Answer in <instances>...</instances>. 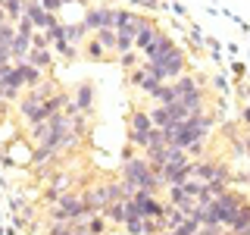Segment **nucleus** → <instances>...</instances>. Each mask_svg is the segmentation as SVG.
Returning a JSON list of instances; mask_svg holds the SVG:
<instances>
[{
    "label": "nucleus",
    "mask_w": 250,
    "mask_h": 235,
    "mask_svg": "<svg viewBox=\"0 0 250 235\" xmlns=\"http://www.w3.org/2000/svg\"><path fill=\"white\" fill-rule=\"evenodd\" d=\"M38 3H41V6H44V10L50 13V16H57V13L62 10V0H38Z\"/></svg>",
    "instance_id": "c756f323"
},
{
    "label": "nucleus",
    "mask_w": 250,
    "mask_h": 235,
    "mask_svg": "<svg viewBox=\"0 0 250 235\" xmlns=\"http://www.w3.org/2000/svg\"><path fill=\"white\" fill-rule=\"evenodd\" d=\"M75 107H78V113H84V116H88L91 113V107H94V85L91 82H82V85H78V88H75Z\"/></svg>",
    "instance_id": "9d476101"
},
{
    "label": "nucleus",
    "mask_w": 250,
    "mask_h": 235,
    "mask_svg": "<svg viewBox=\"0 0 250 235\" xmlns=\"http://www.w3.org/2000/svg\"><path fill=\"white\" fill-rule=\"evenodd\" d=\"M13 28H16V35H22V38H31V35H35V25H31L25 16H22L19 22H13Z\"/></svg>",
    "instance_id": "a878e982"
},
{
    "label": "nucleus",
    "mask_w": 250,
    "mask_h": 235,
    "mask_svg": "<svg viewBox=\"0 0 250 235\" xmlns=\"http://www.w3.org/2000/svg\"><path fill=\"white\" fill-rule=\"evenodd\" d=\"M156 35H160V31H156V25H153L150 19H144V22L138 25V35H135V50H144V47L150 44Z\"/></svg>",
    "instance_id": "9b49d317"
},
{
    "label": "nucleus",
    "mask_w": 250,
    "mask_h": 235,
    "mask_svg": "<svg viewBox=\"0 0 250 235\" xmlns=\"http://www.w3.org/2000/svg\"><path fill=\"white\" fill-rule=\"evenodd\" d=\"M94 41L104 47V50H116V28H97L94 31Z\"/></svg>",
    "instance_id": "412c9836"
},
{
    "label": "nucleus",
    "mask_w": 250,
    "mask_h": 235,
    "mask_svg": "<svg viewBox=\"0 0 250 235\" xmlns=\"http://www.w3.org/2000/svg\"><path fill=\"white\" fill-rule=\"evenodd\" d=\"M141 22H144V16H138V13H131V10H116V35L135 38Z\"/></svg>",
    "instance_id": "423d86ee"
},
{
    "label": "nucleus",
    "mask_w": 250,
    "mask_h": 235,
    "mask_svg": "<svg viewBox=\"0 0 250 235\" xmlns=\"http://www.w3.org/2000/svg\"><path fill=\"white\" fill-rule=\"evenodd\" d=\"M150 122H153V129H166V125L172 122L169 119V110L166 107H153L150 110Z\"/></svg>",
    "instance_id": "5701e85b"
},
{
    "label": "nucleus",
    "mask_w": 250,
    "mask_h": 235,
    "mask_svg": "<svg viewBox=\"0 0 250 235\" xmlns=\"http://www.w3.org/2000/svg\"><path fill=\"white\" fill-rule=\"evenodd\" d=\"M50 157H57V154H53V151H47V147H41V144H38V151H35V163H47V160H50Z\"/></svg>",
    "instance_id": "473e14b6"
},
{
    "label": "nucleus",
    "mask_w": 250,
    "mask_h": 235,
    "mask_svg": "<svg viewBox=\"0 0 250 235\" xmlns=\"http://www.w3.org/2000/svg\"><path fill=\"white\" fill-rule=\"evenodd\" d=\"M244 151H247V157H250V132L244 135Z\"/></svg>",
    "instance_id": "58836bf2"
},
{
    "label": "nucleus",
    "mask_w": 250,
    "mask_h": 235,
    "mask_svg": "<svg viewBox=\"0 0 250 235\" xmlns=\"http://www.w3.org/2000/svg\"><path fill=\"white\" fill-rule=\"evenodd\" d=\"M75 235H91V232L88 229H75Z\"/></svg>",
    "instance_id": "a19ab883"
},
{
    "label": "nucleus",
    "mask_w": 250,
    "mask_h": 235,
    "mask_svg": "<svg viewBox=\"0 0 250 235\" xmlns=\"http://www.w3.org/2000/svg\"><path fill=\"white\" fill-rule=\"evenodd\" d=\"M175 100H178V104H182L191 116H194V113H203V88H200V91L185 94V97H175Z\"/></svg>",
    "instance_id": "2eb2a0df"
},
{
    "label": "nucleus",
    "mask_w": 250,
    "mask_h": 235,
    "mask_svg": "<svg viewBox=\"0 0 250 235\" xmlns=\"http://www.w3.org/2000/svg\"><path fill=\"white\" fill-rule=\"evenodd\" d=\"M175 47V41H172L169 35H156L150 44L144 47V63H153V60H160V57H166V53Z\"/></svg>",
    "instance_id": "1a4fd4ad"
},
{
    "label": "nucleus",
    "mask_w": 250,
    "mask_h": 235,
    "mask_svg": "<svg viewBox=\"0 0 250 235\" xmlns=\"http://www.w3.org/2000/svg\"><path fill=\"white\" fill-rule=\"evenodd\" d=\"M13 97H19V91H16V88H6V85H0V100H13Z\"/></svg>",
    "instance_id": "c9c22d12"
},
{
    "label": "nucleus",
    "mask_w": 250,
    "mask_h": 235,
    "mask_svg": "<svg viewBox=\"0 0 250 235\" xmlns=\"http://www.w3.org/2000/svg\"><path fill=\"white\" fill-rule=\"evenodd\" d=\"M122 182H128V185H135L141 188V191H147V194H156L160 191V179L153 176V169L147 166V160L144 157H125V163H122Z\"/></svg>",
    "instance_id": "f257e3e1"
},
{
    "label": "nucleus",
    "mask_w": 250,
    "mask_h": 235,
    "mask_svg": "<svg viewBox=\"0 0 250 235\" xmlns=\"http://www.w3.org/2000/svg\"><path fill=\"white\" fill-rule=\"evenodd\" d=\"M104 226H106V219L100 216V213H94V216L88 219V223H84V229H88L91 235H100V232H104Z\"/></svg>",
    "instance_id": "393cba45"
},
{
    "label": "nucleus",
    "mask_w": 250,
    "mask_h": 235,
    "mask_svg": "<svg viewBox=\"0 0 250 235\" xmlns=\"http://www.w3.org/2000/svg\"><path fill=\"white\" fill-rule=\"evenodd\" d=\"M119 63H122V66H125V69H135V66H138V53H135V50H128V53H122V57H119Z\"/></svg>",
    "instance_id": "7c9ffc66"
},
{
    "label": "nucleus",
    "mask_w": 250,
    "mask_h": 235,
    "mask_svg": "<svg viewBox=\"0 0 250 235\" xmlns=\"http://www.w3.org/2000/svg\"><path fill=\"white\" fill-rule=\"evenodd\" d=\"M172 88H175V97H185V94H191V91H200V78H194V75H178L175 82H169Z\"/></svg>",
    "instance_id": "f8f14e48"
},
{
    "label": "nucleus",
    "mask_w": 250,
    "mask_h": 235,
    "mask_svg": "<svg viewBox=\"0 0 250 235\" xmlns=\"http://www.w3.org/2000/svg\"><path fill=\"white\" fill-rule=\"evenodd\" d=\"M82 198H84V207H88V213H104L106 204H109V198H106V185H91L88 191L82 194Z\"/></svg>",
    "instance_id": "6e6552de"
},
{
    "label": "nucleus",
    "mask_w": 250,
    "mask_h": 235,
    "mask_svg": "<svg viewBox=\"0 0 250 235\" xmlns=\"http://www.w3.org/2000/svg\"><path fill=\"white\" fill-rule=\"evenodd\" d=\"M247 223H250V201H244V204L238 207V213H234V219L229 223V232H241Z\"/></svg>",
    "instance_id": "a211bd4d"
},
{
    "label": "nucleus",
    "mask_w": 250,
    "mask_h": 235,
    "mask_svg": "<svg viewBox=\"0 0 250 235\" xmlns=\"http://www.w3.org/2000/svg\"><path fill=\"white\" fill-rule=\"evenodd\" d=\"M156 235H172V229H160V232H156Z\"/></svg>",
    "instance_id": "79ce46f5"
},
{
    "label": "nucleus",
    "mask_w": 250,
    "mask_h": 235,
    "mask_svg": "<svg viewBox=\"0 0 250 235\" xmlns=\"http://www.w3.org/2000/svg\"><path fill=\"white\" fill-rule=\"evenodd\" d=\"M194 235H222V226H200Z\"/></svg>",
    "instance_id": "f704fd0d"
},
{
    "label": "nucleus",
    "mask_w": 250,
    "mask_h": 235,
    "mask_svg": "<svg viewBox=\"0 0 250 235\" xmlns=\"http://www.w3.org/2000/svg\"><path fill=\"white\" fill-rule=\"evenodd\" d=\"M153 122H150V113L147 110H135L131 113V132H150Z\"/></svg>",
    "instance_id": "aec40b11"
},
{
    "label": "nucleus",
    "mask_w": 250,
    "mask_h": 235,
    "mask_svg": "<svg viewBox=\"0 0 250 235\" xmlns=\"http://www.w3.org/2000/svg\"><path fill=\"white\" fill-rule=\"evenodd\" d=\"M100 216L109 219V223H125V201H113V204H106V210H104Z\"/></svg>",
    "instance_id": "6ab92c4d"
},
{
    "label": "nucleus",
    "mask_w": 250,
    "mask_h": 235,
    "mask_svg": "<svg viewBox=\"0 0 250 235\" xmlns=\"http://www.w3.org/2000/svg\"><path fill=\"white\" fill-rule=\"evenodd\" d=\"M128 82H131V85H138V88H141V91H147V94H153V91H156V88L163 85L160 78H156V75L150 72V69L144 66V63L131 69V78H128Z\"/></svg>",
    "instance_id": "0eeeda50"
},
{
    "label": "nucleus",
    "mask_w": 250,
    "mask_h": 235,
    "mask_svg": "<svg viewBox=\"0 0 250 235\" xmlns=\"http://www.w3.org/2000/svg\"><path fill=\"white\" fill-rule=\"evenodd\" d=\"M241 204H244V198H241L238 191H229V188H225L222 194H219V198L213 201V210H216V219H219V226H222V229H229V223L234 219V213H238V207Z\"/></svg>",
    "instance_id": "7ed1b4c3"
},
{
    "label": "nucleus",
    "mask_w": 250,
    "mask_h": 235,
    "mask_svg": "<svg viewBox=\"0 0 250 235\" xmlns=\"http://www.w3.org/2000/svg\"><path fill=\"white\" fill-rule=\"evenodd\" d=\"M128 144L131 147H144V151H147V144H150V132H128Z\"/></svg>",
    "instance_id": "b1692460"
},
{
    "label": "nucleus",
    "mask_w": 250,
    "mask_h": 235,
    "mask_svg": "<svg viewBox=\"0 0 250 235\" xmlns=\"http://www.w3.org/2000/svg\"><path fill=\"white\" fill-rule=\"evenodd\" d=\"M62 3H78V0H62Z\"/></svg>",
    "instance_id": "37998d69"
},
{
    "label": "nucleus",
    "mask_w": 250,
    "mask_h": 235,
    "mask_svg": "<svg viewBox=\"0 0 250 235\" xmlns=\"http://www.w3.org/2000/svg\"><path fill=\"white\" fill-rule=\"evenodd\" d=\"M141 226H144V219H128L125 229H128V235H141Z\"/></svg>",
    "instance_id": "72a5a7b5"
},
{
    "label": "nucleus",
    "mask_w": 250,
    "mask_h": 235,
    "mask_svg": "<svg viewBox=\"0 0 250 235\" xmlns=\"http://www.w3.org/2000/svg\"><path fill=\"white\" fill-rule=\"evenodd\" d=\"M25 19L35 25V31H47L53 22H57V16H50L38 0H25Z\"/></svg>",
    "instance_id": "39448f33"
},
{
    "label": "nucleus",
    "mask_w": 250,
    "mask_h": 235,
    "mask_svg": "<svg viewBox=\"0 0 250 235\" xmlns=\"http://www.w3.org/2000/svg\"><path fill=\"white\" fill-rule=\"evenodd\" d=\"M84 28L97 31V28H116V10L113 6H94V10H84Z\"/></svg>",
    "instance_id": "20e7f679"
},
{
    "label": "nucleus",
    "mask_w": 250,
    "mask_h": 235,
    "mask_svg": "<svg viewBox=\"0 0 250 235\" xmlns=\"http://www.w3.org/2000/svg\"><path fill=\"white\" fill-rule=\"evenodd\" d=\"M231 235H250V223H247V226H244L241 232H231Z\"/></svg>",
    "instance_id": "ea45409f"
},
{
    "label": "nucleus",
    "mask_w": 250,
    "mask_h": 235,
    "mask_svg": "<svg viewBox=\"0 0 250 235\" xmlns=\"http://www.w3.org/2000/svg\"><path fill=\"white\" fill-rule=\"evenodd\" d=\"M31 47H35V50H47V47H50L47 31H35V35H31Z\"/></svg>",
    "instance_id": "bb28decb"
},
{
    "label": "nucleus",
    "mask_w": 250,
    "mask_h": 235,
    "mask_svg": "<svg viewBox=\"0 0 250 235\" xmlns=\"http://www.w3.org/2000/svg\"><path fill=\"white\" fill-rule=\"evenodd\" d=\"M16 66H19V72H22V85H28V88H38V85L44 82V72H41V69L28 66V63H16Z\"/></svg>",
    "instance_id": "4468645a"
},
{
    "label": "nucleus",
    "mask_w": 250,
    "mask_h": 235,
    "mask_svg": "<svg viewBox=\"0 0 250 235\" xmlns=\"http://www.w3.org/2000/svg\"><path fill=\"white\" fill-rule=\"evenodd\" d=\"M150 97H153V104H156V107H169L172 100H175V88H172L169 82H163L160 88H156V91L150 94Z\"/></svg>",
    "instance_id": "f3484780"
},
{
    "label": "nucleus",
    "mask_w": 250,
    "mask_h": 235,
    "mask_svg": "<svg viewBox=\"0 0 250 235\" xmlns=\"http://www.w3.org/2000/svg\"><path fill=\"white\" fill-rule=\"evenodd\" d=\"M0 6H3V3H0Z\"/></svg>",
    "instance_id": "c03bdc74"
},
{
    "label": "nucleus",
    "mask_w": 250,
    "mask_h": 235,
    "mask_svg": "<svg viewBox=\"0 0 250 235\" xmlns=\"http://www.w3.org/2000/svg\"><path fill=\"white\" fill-rule=\"evenodd\" d=\"M50 235H75V226L72 223H53L50 226Z\"/></svg>",
    "instance_id": "cd10ccee"
},
{
    "label": "nucleus",
    "mask_w": 250,
    "mask_h": 235,
    "mask_svg": "<svg viewBox=\"0 0 250 235\" xmlns=\"http://www.w3.org/2000/svg\"><path fill=\"white\" fill-rule=\"evenodd\" d=\"M3 3V13H6V22H19L22 16H25V0H0Z\"/></svg>",
    "instance_id": "dca6fc26"
},
{
    "label": "nucleus",
    "mask_w": 250,
    "mask_h": 235,
    "mask_svg": "<svg viewBox=\"0 0 250 235\" xmlns=\"http://www.w3.org/2000/svg\"><path fill=\"white\" fill-rule=\"evenodd\" d=\"M150 72L160 78V82H175L178 75H185V53L178 50V47H172L166 57L153 60V63H144Z\"/></svg>",
    "instance_id": "f03ea898"
},
{
    "label": "nucleus",
    "mask_w": 250,
    "mask_h": 235,
    "mask_svg": "<svg viewBox=\"0 0 250 235\" xmlns=\"http://www.w3.org/2000/svg\"><path fill=\"white\" fill-rule=\"evenodd\" d=\"M84 35H88L84 22H78V25H62V41H66V44H75V41H82Z\"/></svg>",
    "instance_id": "4be33fe9"
},
{
    "label": "nucleus",
    "mask_w": 250,
    "mask_h": 235,
    "mask_svg": "<svg viewBox=\"0 0 250 235\" xmlns=\"http://www.w3.org/2000/svg\"><path fill=\"white\" fill-rule=\"evenodd\" d=\"M128 219H144L141 216V207L135 201H125V223H128Z\"/></svg>",
    "instance_id": "c85d7f7f"
},
{
    "label": "nucleus",
    "mask_w": 250,
    "mask_h": 235,
    "mask_svg": "<svg viewBox=\"0 0 250 235\" xmlns=\"http://www.w3.org/2000/svg\"><path fill=\"white\" fill-rule=\"evenodd\" d=\"M241 119H244V125H247V129H250V104H247L244 110H241Z\"/></svg>",
    "instance_id": "e433bc0d"
},
{
    "label": "nucleus",
    "mask_w": 250,
    "mask_h": 235,
    "mask_svg": "<svg viewBox=\"0 0 250 235\" xmlns=\"http://www.w3.org/2000/svg\"><path fill=\"white\" fill-rule=\"evenodd\" d=\"M3 63H13V57H10L6 50H0V66H3Z\"/></svg>",
    "instance_id": "4c0bfd02"
},
{
    "label": "nucleus",
    "mask_w": 250,
    "mask_h": 235,
    "mask_svg": "<svg viewBox=\"0 0 250 235\" xmlns=\"http://www.w3.org/2000/svg\"><path fill=\"white\" fill-rule=\"evenodd\" d=\"M104 53H106V50H104V47H100L97 41H91V44H88V57H91V60H104Z\"/></svg>",
    "instance_id": "2f4dec72"
},
{
    "label": "nucleus",
    "mask_w": 250,
    "mask_h": 235,
    "mask_svg": "<svg viewBox=\"0 0 250 235\" xmlns=\"http://www.w3.org/2000/svg\"><path fill=\"white\" fill-rule=\"evenodd\" d=\"M25 63L44 72L47 66H53V50H50V47H47V50H35V47H31V50H28V57H25Z\"/></svg>",
    "instance_id": "ddd939ff"
}]
</instances>
